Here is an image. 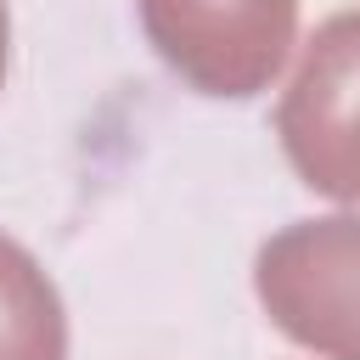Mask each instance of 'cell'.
<instances>
[{
	"label": "cell",
	"mask_w": 360,
	"mask_h": 360,
	"mask_svg": "<svg viewBox=\"0 0 360 360\" xmlns=\"http://www.w3.org/2000/svg\"><path fill=\"white\" fill-rule=\"evenodd\" d=\"M276 135L309 191L360 202V11H338L309 34Z\"/></svg>",
	"instance_id": "obj_3"
},
{
	"label": "cell",
	"mask_w": 360,
	"mask_h": 360,
	"mask_svg": "<svg viewBox=\"0 0 360 360\" xmlns=\"http://www.w3.org/2000/svg\"><path fill=\"white\" fill-rule=\"evenodd\" d=\"M0 360H68L62 292L11 236H0Z\"/></svg>",
	"instance_id": "obj_4"
},
{
	"label": "cell",
	"mask_w": 360,
	"mask_h": 360,
	"mask_svg": "<svg viewBox=\"0 0 360 360\" xmlns=\"http://www.w3.org/2000/svg\"><path fill=\"white\" fill-rule=\"evenodd\" d=\"M135 11L169 73L219 101L270 90L298 39V0H135Z\"/></svg>",
	"instance_id": "obj_1"
},
{
	"label": "cell",
	"mask_w": 360,
	"mask_h": 360,
	"mask_svg": "<svg viewBox=\"0 0 360 360\" xmlns=\"http://www.w3.org/2000/svg\"><path fill=\"white\" fill-rule=\"evenodd\" d=\"M6 39H11V17H6V0H0V79H6Z\"/></svg>",
	"instance_id": "obj_5"
},
{
	"label": "cell",
	"mask_w": 360,
	"mask_h": 360,
	"mask_svg": "<svg viewBox=\"0 0 360 360\" xmlns=\"http://www.w3.org/2000/svg\"><path fill=\"white\" fill-rule=\"evenodd\" d=\"M264 315L326 360H360V214L292 219L253 259Z\"/></svg>",
	"instance_id": "obj_2"
}]
</instances>
